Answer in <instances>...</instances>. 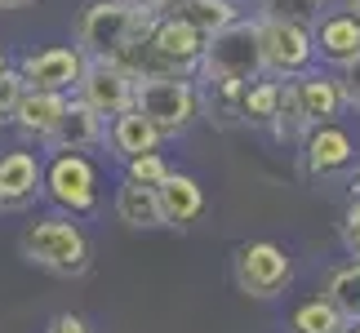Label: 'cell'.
<instances>
[{"label": "cell", "instance_id": "cell-20", "mask_svg": "<svg viewBox=\"0 0 360 333\" xmlns=\"http://www.w3.org/2000/svg\"><path fill=\"white\" fill-rule=\"evenodd\" d=\"M325 298H329V307L347 320V329L360 325V258L338 262V267L325 275Z\"/></svg>", "mask_w": 360, "mask_h": 333}, {"label": "cell", "instance_id": "cell-23", "mask_svg": "<svg viewBox=\"0 0 360 333\" xmlns=\"http://www.w3.org/2000/svg\"><path fill=\"white\" fill-rule=\"evenodd\" d=\"M289 333H342L347 329V320L329 307V298H307V302H298L294 311H289Z\"/></svg>", "mask_w": 360, "mask_h": 333}, {"label": "cell", "instance_id": "cell-32", "mask_svg": "<svg viewBox=\"0 0 360 333\" xmlns=\"http://www.w3.org/2000/svg\"><path fill=\"white\" fill-rule=\"evenodd\" d=\"M22 5H32V0H0V9H22Z\"/></svg>", "mask_w": 360, "mask_h": 333}, {"label": "cell", "instance_id": "cell-3", "mask_svg": "<svg viewBox=\"0 0 360 333\" xmlns=\"http://www.w3.org/2000/svg\"><path fill=\"white\" fill-rule=\"evenodd\" d=\"M147 13L129 9L124 0H89L76 18V49L85 58H112L124 63L147 36Z\"/></svg>", "mask_w": 360, "mask_h": 333}, {"label": "cell", "instance_id": "cell-34", "mask_svg": "<svg viewBox=\"0 0 360 333\" xmlns=\"http://www.w3.org/2000/svg\"><path fill=\"white\" fill-rule=\"evenodd\" d=\"M9 72V53H5V45H0V76Z\"/></svg>", "mask_w": 360, "mask_h": 333}, {"label": "cell", "instance_id": "cell-29", "mask_svg": "<svg viewBox=\"0 0 360 333\" xmlns=\"http://www.w3.org/2000/svg\"><path fill=\"white\" fill-rule=\"evenodd\" d=\"M45 333H94V325L85 320V315H76V311H58L45 325Z\"/></svg>", "mask_w": 360, "mask_h": 333}, {"label": "cell", "instance_id": "cell-24", "mask_svg": "<svg viewBox=\"0 0 360 333\" xmlns=\"http://www.w3.org/2000/svg\"><path fill=\"white\" fill-rule=\"evenodd\" d=\"M325 9H329V0H262L258 13H271V18H289V22H302V27H316Z\"/></svg>", "mask_w": 360, "mask_h": 333}, {"label": "cell", "instance_id": "cell-9", "mask_svg": "<svg viewBox=\"0 0 360 333\" xmlns=\"http://www.w3.org/2000/svg\"><path fill=\"white\" fill-rule=\"evenodd\" d=\"M134 89H138V76L129 72V67H120L112 58H85L72 93L85 107L98 111L103 120H112V116H120V111L134 107Z\"/></svg>", "mask_w": 360, "mask_h": 333}, {"label": "cell", "instance_id": "cell-36", "mask_svg": "<svg viewBox=\"0 0 360 333\" xmlns=\"http://www.w3.org/2000/svg\"><path fill=\"white\" fill-rule=\"evenodd\" d=\"M342 333H352V329H342Z\"/></svg>", "mask_w": 360, "mask_h": 333}, {"label": "cell", "instance_id": "cell-13", "mask_svg": "<svg viewBox=\"0 0 360 333\" xmlns=\"http://www.w3.org/2000/svg\"><path fill=\"white\" fill-rule=\"evenodd\" d=\"M103 138H107V120L72 93L67 107H63V116H58V124H53V133L40 147H45L49 156L53 151H89V147H103Z\"/></svg>", "mask_w": 360, "mask_h": 333}, {"label": "cell", "instance_id": "cell-27", "mask_svg": "<svg viewBox=\"0 0 360 333\" xmlns=\"http://www.w3.org/2000/svg\"><path fill=\"white\" fill-rule=\"evenodd\" d=\"M338 89H342V107L360 116V53L338 67Z\"/></svg>", "mask_w": 360, "mask_h": 333}, {"label": "cell", "instance_id": "cell-6", "mask_svg": "<svg viewBox=\"0 0 360 333\" xmlns=\"http://www.w3.org/2000/svg\"><path fill=\"white\" fill-rule=\"evenodd\" d=\"M58 214H72V218H85L98 209V169L85 151H53L45 160V187H40Z\"/></svg>", "mask_w": 360, "mask_h": 333}, {"label": "cell", "instance_id": "cell-10", "mask_svg": "<svg viewBox=\"0 0 360 333\" xmlns=\"http://www.w3.org/2000/svg\"><path fill=\"white\" fill-rule=\"evenodd\" d=\"M302 169L311 178H334L342 169L356 164V138L342 129L338 120H325V124H311L302 133Z\"/></svg>", "mask_w": 360, "mask_h": 333}, {"label": "cell", "instance_id": "cell-28", "mask_svg": "<svg viewBox=\"0 0 360 333\" xmlns=\"http://www.w3.org/2000/svg\"><path fill=\"white\" fill-rule=\"evenodd\" d=\"M338 235H342V249H347L352 258H360V200L347 204V214L338 222Z\"/></svg>", "mask_w": 360, "mask_h": 333}, {"label": "cell", "instance_id": "cell-5", "mask_svg": "<svg viewBox=\"0 0 360 333\" xmlns=\"http://www.w3.org/2000/svg\"><path fill=\"white\" fill-rule=\"evenodd\" d=\"M134 107L143 111L165 138H183L200 116V85H196V76H178V72L138 76Z\"/></svg>", "mask_w": 360, "mask_h": 333}, {"label": "cell", "instance_id": "cell-26", "mask_svg": "<svg viewBox=\"0 0 360 333\" xmlns=\"http://www.w3.org/2000/svg\"><path fill=\"white\" fill-rule=\"evenodd\" d=\"M22 76H18V67H9L5 76H0V129L5 124H13V111H18V98H22Z\"/></svg>", "mask_w": 360, "mask_h": 333}, {"label": "cell", "instance_id": "cell-25", "mask_svg": "<svg viewBox=\"0 0 360 333\" xmlns=\"http://www.w3.org/2000/svg\"><path fill=\"white\" fill-rule=\"evenodd\" d=\"M120 164H124V178H134V183H143V187H160V178L169 174V164H165L160 151H143V156H129Z\"/></svg>", "mask_w": 360, "mask_h": 333}, {"label": "cell", "instance_id": "cell-7", "mask_svg": "<svg viewBox=\"0 0 360 333\" xmlns=\"http://www.w3.org/2000/svg\"><path fill=\"white\" fill-rule=\"evenodd\" d=\"M231 275H236V289L245 298L267 302V298H281L289 289V280H294V258L271 240H249L231 254Z\"/></svg>", "mask_w": 360, "mask_h": 333}, {"label": "cell", "instance_id": "cell-1", "mask_svg": "<svg viewBox=\"0 0 360 333\" xmlns=\"http://www.w3.org/2000/svg\"><path fill=\"white\" fill-rule=\"evenodd\" d=\"M200 49H205V36L178 9H165V13H156V18L147 22V36L138 40V49L120 67H129L134 76H160V72L196 76Z\"/></svg>", "mask_w": 360, "mask_h": 333}, {"label": "cell", "instance_id": "cell-31", "mask_svg": "<svg viewBox=\"0 0 360 333\" xmlns=\"http://www.w3.org/2000/svg\"><path fill=\"white\" fill-rule=\"evenodd\" d=\"M342 9H347V13H352V18L360 22V0H342Z\"/></svg>", "mask_w": 360, "mask_h": 333}, {"label": "cell", "instance_id": "cell-14", "mask_svg": "<svg viewBox=\"0 0 360 333\" xmlns=\"http://www.w3.org/2000/svg\"><path fill=\"white\" fill-rule=\"evenodd\" d=\"M289 85H294V98H298V111L307 124H325V120H338L342 111V89H338V76L334 72H316V67H307V72L289 76Z\"/></svg>", "mask_w": 360, "mask_h": 333}, {"label": "cell", "instance_id": "cell-35", "mask_svg": "<svg viewBox=\"0 0 360 333\" xmlns=\"http://www.w3.org/2000/svg\"><path fill=\"white\" fill-rule=\"evenodd\" d=\"M352 333H360V325H352Z\"/></svg>", "mask_w": 360, "mask_h": 333}, {"label": "cell", "instance_id": "cell-17", "mask_svg": "<svg viewBox=\"0 0 360 333\" xmlns=\"http://www.w3.org/2000/svg\"><path fill=\"white\" fill-rule=\"evenodd\" d=\"M72 93H58V89H22L18 98V111H13V129H18L27 143H45L58 124L63 107Z\"/></svg>", "mask_w": 360, "mask_h": 333}, {"label": "cell", "instance_id": "cell-21", "mask_svg": "<svg viewBox=\"0 0 360 333\" xmlns=\"http://www.w3.org/2000/svg\"><path fill=\"white\" fill-rule=\"evenodd\" d=\"M276 103H281V80L276 76H254L245 80L240 89V124H249V129H267L271 116H276Z\"/></svg>", "mask_w": 360, "mask_h": 333}, {"label": "cell", "instance_id": "cell-8", "mask_svg": "<svg viewBox=\"0 0 360 333\" xmlns=\"http://www.w3.org/2000/svg\"><path fill=\"white\" fill-rule=\"evenodd\" d=\"M258 18V45H262V72L276 80H289L298 72L316 67V45H311V27L271 18V13H254Z\"/></svg>", "mask_w": 360, "mask_h": 333}, {"label": "cell", "instance_id": "cell-4", "mask_svg": "<svg viewBox=\"0 0 360 333\" xmlns=\"http://www.w3.org/2000/svg\"><path fill=\"white\" fill-rule=\"evenodd\" d=\"M262 76V45H258V18H236L231 27L214 32L200 49L196 80L205 85H245Z\"/></svg>", "mask_w": 360, "mask_h": 333}, {"label": "cell", "instance_id": "cell-22", "mask_svg": "<svg viewBox=\"0 0 360 333\" xmlns=\"http://www.w3.org/2000/svg\"><path fill=\"white\" fill-rule=\"evenodd\" d=\"M169 9H178L183 18L196 27V32L210 40L214 32H223V27H231L240 18V9H236V0H178V5H169Z\"/></svg>", "mask_w": 360, "mask_h": 333}, {"label": "cell", "instance_id": "cell-11", "mask_svg": "<svg viewBox=\"0 0 360 333\" xmlns=\"http://www.w3.org/2000/svg\"><path fill=\"white\" fill-rule=\"evenodd\" d=\"M80 67H85V53H80L76 45H49V49L22 53L18 76H22L27 89H58V93H72L76 80H80Z\"/></svg>", "mask_w": 360, "mask_h": 333}, {"label": "cell", "instance_id": "cell-2", "mask_svg": "<svg viewBox=\"0 0 360 333\" xmlns=\"http://www.w3.org/2000/svg\"><path fill=\"white\" fill-rule=\"evenodd\" d=\"M18 249L32 267L58 275V280H76V275L89 271L94 262V249H89V235L80 222H72V214H53V218H36L27 222L22 235H18Z\"/></svg>", "mask_w": 360, "mask_h": 333}, {"label": "cell", "instance_id": "cell-15", "mask_svg": "<svg viewBox=\"0 0 360 333\" xmlns=\"http://www.w3.org/2000/svg\"><path fill=\"white\" fill-rule=\"evenodd\" d=\"M311 45H316V58L329 63V67L352 63L360 53V22L347 9H325L321 22L311 27Z\"/></svg>", "mask_w": 360, "mask_h": 333}, {"label": "cell", "instance_id": "cell-33", "mask_svg": "<svg viewBox=\"0 0 360 333\" xmlns=\"http://www.w3.org/2000/svg\"><path fill=\"white\" fill-rule=\"evenodd\" d=\"M352 200H360V169L352 174Z\"/></svg>", "mask_w": 360, "mask_h": 333}, {"label": "cell", "instance_id": "cell-18", "mask_svg": "<svg viewBox=\"0 0 360 333\" xmlns=\"http://www.w3.org/2000/svg\"><path fill=\"white\" fill-rule=\"evenodd\" d=\"M103 143L112 147L116 160H129V156H143V151H156L165 143V133L138 107H129V111H120V116L107 120V138H103Z\"/></svg>", "mask_w": 360, "mask_h": 333}, {"label": "cell", "instance_id": "cell-19", "mask_svg": "<svg viewBox=\"0 0 360 333\" xmlns=\"http://www.w3.org/2000/svg\"><path fill=\"white\" fill-rule=\"evenodd\" d=\"M112 204H116V218L124 222V227H134V231H156V227H165V222H160L156 187H143V183H134V178H120Z\"/></svg>", "mask_w": 360, "mask_h": 333}, {"label": "cell", "instance_id": "cell-30", "mask_svg": "<svg viewBox=\"0 0 360 333\" xmlns=\"http://www.w3.org/2000/svg\"><path fill=\"white\" fill-rule=\"evenodd\" d=\"M129 9H138V13H147V18H156V13H165L174 5V0H124Z\"/></svg>", "mask_w": 360, "mask_h": 333}, {"label": "cell", "instance_id": "cell-16", "mask_svg": "<svg viewBox=\"0 0 360 333\" xmlns=\"http://www.w3.org/2000/svg\"><path fill=\"white\" fill-rule=\"evenodd\" d=\"M156 200H160V222L165 227H191V222L205 214V187L191 174H178V169H169L160 178Z\"/></svg>", "mask_w": 360, "mask_h": 333}, {"label": "cell", "instance_id": "cell-12", "mask_svg": "<svg viewBox=\"0 0 360 333\" xmlns=\"http://www.w3.org/2000/svg\"><path fill=\"white\" fill-rule=\"evenodd\" d=\"M45 187V160L36 151H5L0 156V209H27Z\"/></svg>", "mask_w": 360, "mask_h": 333}]
</instances>
